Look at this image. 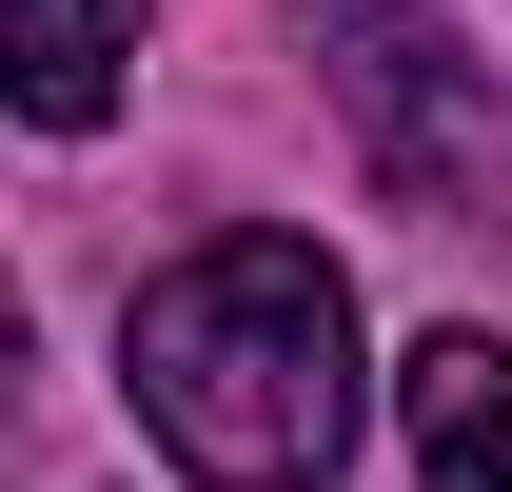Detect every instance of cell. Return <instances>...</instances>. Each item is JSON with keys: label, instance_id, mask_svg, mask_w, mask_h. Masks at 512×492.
<instances>
[{"label": "cell", "instance_id": "277c9868", "mask_svg": "<svg viewBox=\"0 0 512 492\" xmlns=\"http://www.w3.org/2000/svg\"><path fill=\"white\" fill-rule=\"evenodd\" d=\"M138 20H158V0H0V99H20L40 138H99V119H119Z\"/></svg>", "mask_w": 512, "mask_h": 492}, {"label": "cell", "instance_id": "3957f363", "mask_svg": "<svg viewBox=\"0 0 512 492\" xmlns=\"http://www.w3.org/2000/svg\"><path fill=\"white\" fill-rule=\"evenodd\" d=\"M394 414H414V492H512V335H414L394 374Z\"/></svg>", "mask_w": 512, "mask_h": 492}, {"label": "cell", "instance_id": "6da1fadb", "mask_svg": "<svg viewBox=\"0 0 512 492\" xmlns=\"http://www.w3.org/2000/svg\"><path fill=\"white\" fill-rule=\"evenodd\" d=\"M119 394L197 492H335L355 453V276L316 237H197L178 276H138Z\"/></svg>", "mask_w": 512, "mask_h": 492}, {"label": "cell", "instance_id": "7a4b0ae2", "mask_svg": "<svg viewBox=\"0 0 512 492\" xmlns=\"http://www.w3.org/2000/svg\"><path fill=\"white\" fill-rule=\"evenodd\" d=\"M316 60H335V99L375 119V178L394 197H493V99H473V60H453L434 20H394V0H335L316 20Z\"/></svg>", "mask_w": 512, "mask_h": 492}]
</instances>
